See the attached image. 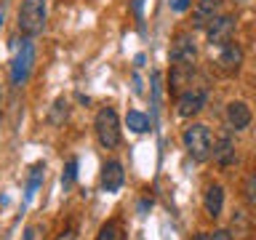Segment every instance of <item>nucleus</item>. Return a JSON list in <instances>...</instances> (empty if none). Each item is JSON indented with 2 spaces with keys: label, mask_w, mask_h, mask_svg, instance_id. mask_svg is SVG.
<instances>
[{
  "label": "nucleus",
  "mask_w": 256,
  "mask_h": 240,
  "mask_svg": "<svg viewBox=\"0 0 256 240\" xmlns=\"http://www.w3.org/2000/svg\"><path fill=\"white\" fill-rule=\"evenodd\" d=\"M235 3H248V0H235Z\"/></svg>",
  "instance_id": "25"
},
{
  "label": "nucleus",
  "mask_w": 256,
  "mask_h": 240,
  "mask_svg": "<svg viewBox=\"0 0 256 240\" xmlns=\"http://www.w3.org/2000/svg\"><path fill=\"white\" fill-rule=\"evenodd\" d=\"M56 240H75V232H72V230H67V232H62V235L56 238Z\"/></svg>",
  "instance_id": "23"
},
{
  "label": "nucleus",
  "mask_w": 256,
  "mask_h": 240,
  "mask_svg": "<svg viewBox=\"0 0 256 240\" xmlns=\"http://www.w3.org/2000/svg\"><path fill=\"white\" fill-rule=\"evenodd\" d=\"M35 238H38V227H30L24 232V240H35Z\"/></svg>",
  "instance_id": "22"
},
{
  "label": "nucleus",
  "mask_w": 256,
  "mask_h": 240,
  "mask_svg": "<svg viewBox=\"0 0 256 240\" xmlns=\"http://www.w3.org/2000/svg\"><path fill=\"white\" fill-rule=\"evenodd\" d=\"M75 176H78V160L72 158L70 163H67V171H64V176H62V184H64V190H67L70 184L75 182Z\"/></svg>",
  "instance_id": "20"
},
{
  "label": "nucleus",
  "mask_w": 256,
  "mask_h": 240,
  "mask_svg": "<svg viewBox=\"0 0 256 240\" xmlns=\"http://www.w3.org/2000/svg\"><path fill=\"white\" fill-rule=\"evenodd\" d=\"M235 158H238V152H235V144H232L230 136H219L214 144V163L216 166H222V168H227L235 163Z\"/></svg>",
  "instance_id": "13"
},
{
  "label": "nucleus",
  "mask_w": 256,
  "mask_h": 240,
  "mask_svg": "<svg viewBox=\"0 0 256 240\" xmlns=\"http://www.w3.org/2000/svg\"><path fill=\"white\" fill-rule=\"evenodd\" d=\"M251 107H248L246 102H230L227 104V123L230 128H235V131H243V128L251 126Z\"/></svg>",
  "instance_id": "12"
},
{
  "label": "nucleus",
  "mask_w": 256,
  "mask_h": 240,
  "mask_svg": "<svg viewBox=\"0 0 256 240\" xmlns=\"http://www.w3.org/2000/svg\"><path fill=\"white\" fill-rule=\"evenodd\" d=\"M243 195H246V200H248V206L256 208V171L246 176V182H243Z\"/></svg>",
  "instance_id": "17"
},
{
  "label": "nucleus",
  "mask_w": 256,
  "mask_h": 240,
  "mask_svg": "<svg viewBox=\"0 0 256 240\" xmlns=\"http://www.w3.org/2000/svg\"><path fill=\"white\" fill-rule=\"evenodd\" d=\"M16 22H19V30L27 38L40 35L46 27V0H22Z\"/></svg>",
  "instance_id": "2"
},
{
  "label": "nucleus",
  "mask_w": 256,
  "mask_h": 240,
  "mask_svg": "<svg viewBox=\"0 0 256 240\" xmlns=\"http://www.w3.org/2000/svg\"><path fill=\"white\" fill-rule=\"evenodd\" d=\"M192 6V0H171V8L176 14H182V11H187V8Z\"/></svg>",
  "instance_id": "21"
},
{
  "label": "nucleus",
  "mask_w": 256,
  "mask_h": 240,
  "mask_svg": "<svg viewBox=\"0 0 256 240\" xmlns=\"http://www.w3.org/2000/svg\"><path fill=\"white\" fill-rule=\"evenodd\" d=\"M198 59V46L192 32H179L171 43V64H195Z\"/></svg>",
  "instance_id": "5"
},
{
  "label": "nucleus",
  "mask_w": 256,
  "mask_h": 240,
  "mask_svg": "<svg viewBox=\"0 0 256 240\" xmlns=\"http://www.w3.org/2000/svg\"><path fill=\"white\" fill-rule=\"evenodd\" d=\"M184 150H187V155L195 160V163H206L208 158H214V136L208 131V126L203 123H192L190 128H184Z\"/></svg>",
  "instance_id": "1"
},
{
  "label": "nucleus",
  "mask_w": 256,
  "mask_h": 240,
  "mask_svg": "<svg viewBox=\"0 0 256 240\" xmlns=\"http://www.w3.org/2000/svg\"><path fill=\"white\" fill-rule=\"evenodd\" d=\"M94 128H96V139H99V144L104 150H115L120 144V118L112 107L99 110Z\"/></svg>",
  "instance_id": "3"
},
{
  "label": "nucleus",
  "mask_w": 256,
  "mask_h": 240,
  "mask_svg": "<svg viewBox=\"0 0 256 240\" xmlns=\"http://www.w3.org/2000/svg\"><path fill=\"white\" fill-rule=\"evenodd\" d=\"M222 3L224 0H198L195 11H192V27L206 30L216 16H222Z\"/></svg>",
  "instance_id": "9"
},
{
  "label": "nucleus",
  "mask_w": 256,
  "mask_h": 240,
  "mask_svg": "<svg viewBox=\"0 0 256 240\" xmlns=\"http://www.w3.org/2000/svg\"><path fill=\"white\" fill-rule=\"evenodd\" d=\"M32 64H35V43L27 38V40L22 43V48L16 51L14 62H11V83H14V86H22L24 80L30 78Z\"/></svg>",
  "instance_id": "4"
},
{
  "label": "nucleus",
  "mask_w": 256,
  "mask_h": 240,
  "mask_svg": "<svg viewBox=\"0 0 256 240\" xmlns=\"http://www.w3.org/2000/svg\"><path fill=\"white\" fill-rule=\"evenodd\" d=\"M206 99H208L206 88H190V91H184L179 96V102H176V112H179V118L198 115V112L206 107Z\"/></svg>",
  "instance_id": "7"
},
{
  "label": "nucleus",
  "mask_w": 256,
  "mask_h": 240,
  "mask_svg": "<svg viewBox=\"0 0 256 240\" xmlns=\"http://www.w3.org/2000/svg\"><path fill=\"white\" fill-rule=\"evenodd\" d=\"M195 78V64H171V78H168V91L171 94H184L190 91V83Z\"/></svg>",
  "instance_id": "10"
},
{
  "label": "nucleus",
  "mask_w": 256,
  "mask_h": 240,
  "mask_svg": "<svg viewBox=\"0 0 256 240\" xmlns=\"http://www.w3.org/2000/svg\"><path fill=\"white\" fill-rule=\"evenodd\" d=\"M222 208H224V190H222V184H211L206 190V214L211 219H219Z\"/></svg>",
  "instance_id": "14"
},
{
  "label": "nucleus",
  "mask_w": 256,
  "mask_h": 240,
  "mask_svg": "<svg viewBox=\"0 0 256 240\" xmlns=\"http://www.w3.org/2000/svg\"><path fill=\"white\" fill-rule=\"evenodd\" d=\"M96 240H123V235H120V227H118L115 222H107V224L99 230Z\"/></svg>",
  "instance_id": "19"
},
{
  "label": "nucleus",
  "mask_w": 256,
  "mask_h": 240,
  "mask_svg": "<svg viewBox=\"0 0 256 240\" xmlns=\"http://www.w3.org/2000/svg\"><path fill=\"white\" fill-rule=\"evenodd\" d=\"M126 123H128V128H131L134 134L150 131V120H147V115H142V112H136V110H131V112L126 115Z\"/></svg>",
  "instance_id": "16"
},
{
  "label": "nucleus",
  "mask_w": 256,
  "mask_h": 240,
  "mask_svg": "<svg viewBox=\"0 0 256 240\" xmlns=\"http://www.w3.org/2000/svg\"><path fill=\"white\" fill-rule=\"evenodd\" d=\"M70 118V102L64 99V96H59V99L54 102L51 112H48V123L51 126H64V120Z\"/></svg>",
  "instance_id": "15"
},
{
  "label": "nucleus",
  "mask_w": 256,
  "mask_h": 240,
  "mask_svg": "<svg viewBox=\"0 0 256 240\" xmlns=\"http://www.w3.org/2000/svg\"><path fill=\"white\" fill-rule=\"evenodd\" d=\"M123 182H126V171H123V166H120L118 160L104 163V168H102V190L104 192L115 195V192L123 187Z\"/></svg>",
  "instance_id": "11"
},
{
  "label": "nucleus",
  "mask_w": 256,
  "mask_h": 240,
  "mask_svg": "<svg viewBox=\"0 0 256 240\" xmlns=\"http://www.w3.org/2000/svg\"><path fill=\"white\" fill-rule=\"evenodd\" d=\"M240 64H243V48H240L238 43L222 46L219 56H216V67H219L222 75H238Z\"/></svg>",
  "instance_id": "8"
},
{
  "label": "nucleus",
  "mask_w": 256,
  "mask_h": 240,
  "mask_svg": "<svg viewBox=\"0 0 256 240\" xmlns=\"http://www.w3.org/2000/svg\"><path fill=\"white\" fill-rule=\"evenodd\" d=\"M235 16H216V19L206 27V35H208V43L211 46H227L232 43V35H235Z\"/></svg>",
  "instance_id": "6"
},
{
  "label": "nucleus",
  "mask_w": 256,
  "mask_h": 240,
  "mask_svg": "<svg viewBox=\"0 0 256 240\" xmlns=\"http://www.w3.org/2000/svg\"><path fill=\"white\" fill-rule=\"evenodd\" d=\"M192 240H208V232H200V235H195Z\"/></svg>",
  "instance_id": "24"
},
{
  "label": "nucleus",
  "mask_w": 256,
  "mask_h": 240,
  "mask_svg": "<svg viewBox=\"0 0 256 240\" xmlns=\"http://www.w3.org/2000/svg\"><path fill=\"white\" fill-rule=\"evenodd\" d=\"M43 174H46V166L38 163L35 168H32V176H30V184H27V195L32 198L35 195V190L40 187V182H43Z\"/></svg>",
  "instance_id": "18"
}]
</instances>
